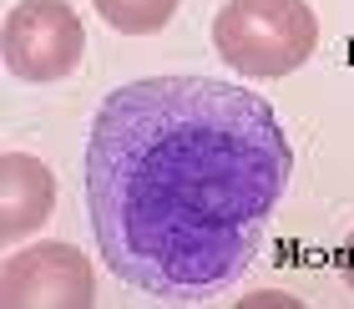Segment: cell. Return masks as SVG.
Returning a JSON list of instances; mask_svg holds the SVG:
<instances>
[{"label": "cell", "mask_w": 354, "mask_h": 309, "mask_svg": "<svg viewBox=\"0 0 354 309\" xmlns=\"http://www.w3.org/2000/svg\"><path fill=\"white\" fill-rule=\"evenodd\" d=\"M288 173L294 148L259 91L213 76L127 81L86 137L96 254L152 299H213L259 254Z\"/></svg>", "instance_id": "1"}, {"label": "cell", "mask_w": 354, "mask_h": 309, "mask_svg": "<svg viewBox=\"0 0 354 309\" xmlns=\"http://www.w3.org/2000/svg\"><path fill=\"white\" fill-rule=\"evenodd\" d=\"M213 51L248 81L294 76L319 51V15L309 0H228L213 21Z\"/></svg>", "instance_id": "2"}, {"label": "cell", "mask_w": 354, "mask_h": 309, "mask_svg": "<svg viewBox=\"0 0 354 309\" xmlns=\"http://www.w3.org/2000/svg\"><path fill=\"white\" fill-rule=\"evenodd\" d=\"M86 26L66 0H15L0 30V61L15 81L51 87L82 67Z\"/></svg>", "instance_id": "3"}, {"label": "cell", "mask_w": 354, "mask_h": 309, "mask_svg": "<svg viewBox=\"0 0 354 309\" xmlns=\"http://www.w3.org/2000/svg\"><path fill=\"white\" fill-rule=\"evenodd\" d=\"M6 309H86L96 304L91 258L71 243H36L6 258Z\"/></svg>", "instance_id": "4"}, {"label": "cell", "mask_w": 354, "mask_h": 309, "mask_svg": "<svg viewBox=\"0 0 354 309\" xmlns=\"http://www.w3.org/2000/svg\"><path fill=\"white\" fill-rule=\"evenodd\" d=\"M56 208V177L41 157L6 152L0 157V238L15 249V238L36 233Z\"/></svg>", "instance_id": "5"}, {"label": "cell", "mask_w": 354, "mask_h": 309, "mask_svg": "<svg viewBox=\"0 0 354 309\" xmlns=\"http://www.w3.org/2000/svg\"><path fill=\"white\" fill-rule=\"evenodd\" d=\"M96 15L111 26V30H122V36H157L183 0H91Z\"/></svg>", "instance_id": "6"}, {"label": "cell", "mask_w": 354, "mask_h": 309, "mask_svg": "<svg viewBox=\"0 0 354 309\" xmlns=\"http://www.w3.org/2000/svg\"><path fill=\"white\" fill-rule=\"evenodd\" d=\"M339 274H344V284H349V294H354V229H349L344 249H339Z\"/></svg>", "instance_id": "7"}]
</instances>
